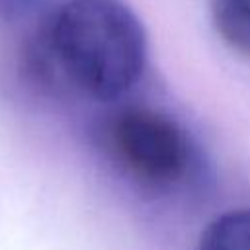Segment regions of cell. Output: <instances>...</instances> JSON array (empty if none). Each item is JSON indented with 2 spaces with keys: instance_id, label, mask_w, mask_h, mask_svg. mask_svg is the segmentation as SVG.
<instances>
[{
  "instance_id": "obj_1",
  "label": "cell",
  "mask_w": 250,
  "mask_h": 250,
  "mask_svg": "<svg viewBox=\"0 0 250 250\" xmlns=\"http://www.w3.org/2000/svg\"><path fill=\"white\" fill-rule=\"evenodd\" d=\"M145 62V27L121 0L66 2L31 53L37 76L74 86L100 102L131 90Z\"/></svg>"
},
{
  "instance_id": "obj_2",
  "label": "cell",
  "mask_w": 250,
  "mask_h": 250,
  "mask_svg": "<svg viewBox=\"0 0 250 250\" xmlns=\"http://www.w3.org/2000/svg\"><path fill=\"white\" fill-rule=\"evenodd\" d=\"M109 145L135 178L152 186L176 184L189 164L184 129L172 117L145 107L121 111L111 121Z\"/></svg>"
},
{
  "instance_id": "obj_3",
  "label": "cell",
  "mask_w": 250,
  "mask_h": 250,
  "mask_svg": "<svg viewBox=\"0 0 250 250\" xmlns=\"http://www.w3.org/2000/svg\"><path fill=\"white\" fill-rule=\"evenodd\" d=\"M209 12L223 41L250 57V0H209Z\"/></svg>"
},
{
  "instance_id": "obj_4",
  "label": "cell",
  "mask_w": 250,
  "mask_h": 250,
  "mask_svg": "<svg viewBox=\"0 0 250 250\" xmlns=\"http://www.w3.org/2000/svg\"><path fill=\"white\" fill-rule=\"evenodd\" d=\"M197 250H250V209L215 217L199 236Z\"/></svg>"
}]
</instances>
